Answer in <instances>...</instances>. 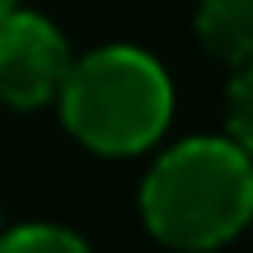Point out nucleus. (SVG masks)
<instances>
[{
    "label": "nucleus",
    "mask_w": 253,
    "mask_h": 253,
    "mask_svg": "<svg viewBox=\"0 0 253 253\" xmlns=\"http://www.w3.org/2000/svg\"><path fill=\"white\" fill-rule=\"evenodd\" d=\"M141 216L169 249H220L253 216L249 150L220 136H192L173 145L141 188Z\"/></svg>",
    "instance_id": "f257e3e1"
},
{
    "label": "nucleus",
    "mask_w": 253,
    "mask_h": 253,
    "mask_svg": "<svg viewBox=\"0 0 253 253\" xmlns=\"http://www.w3.org/2000/svg\"><path fill=\"white\" fill-rule=\"evenodd\" d=\"M56 103L71 136L89 150L136 155L164 136L173 113V89L155 56L136 47H99L71 61Z\"/></svg>",
    "instance_id": "f03ea898"
},
{
    "label": "nucleus",
    "mask_w": 253,
    "mask_h": 253,
    "mask_svg": "<svg viewBox=\"0 0 253 253\" xmlns=\"http://www.w3.org/2000/svg\"><path fill=\"white\" fill-rule=\"evenodd\" d=\"M66 71L71 52L52 19L28 9H9L0 19V99L9 108H38L56 99Z\"/></svg>",
    "instance_id": "7ed1b4c3"
},
{
    "label": "nucleus",
    "mask_w": 253,
    "mask_h": 253,
    "mask_svg": "<svg viewBox=\"0 0 253 253\" xmlns=\"http://www.w3.org/2000/svg\"><path fill=\"white\" fill-rule=\"evenodd\" d=\"M197 38L211 56L230 66H249L253 52V0H202Z\"/></svg>",
    "instance_id": "20e7f679"
},
{
    "label": "nucleus",
    "mask_w": 253,
    "mask_h": 253,
    "mask_svg": "<svg viewBox=\"0 0 253 253\" xmlns=\"http://www.w3.org/2000/svg\"><path fill=\"white\" fill-rule=\"evenodd\" d=\"M0 253H89V249L80 235H71L61 225H24L0 235Z\"/></svg>",
    "instance_id": "39448f33"
},
{
    "label": "nucleus",
    "mask_w": 253,
    "mask_h": 253,
    "mask_svg": "<svg viewBox=\"0 0 253 253\" xmlns=\"http://www.w3.org/2000/svg\"><path fill=\"white\" fill-rule=\"evenodd\" d=\"M249 71L239 66V75H235V84H230V141L235 145H244L249 150V141H253V118H249Z\"/></svg>",
    "instance_id": "423d86ee"
},
{
    "label": "nucleus",
    "mask_w": 253,
    "mask_h": 253,
    "mask_svg": "<svg viewBox=\"0 0 253 253\" xmlns=\"http://www.w3.org/2000/svg\"><path fill=\"white\" fill-rule=\"evenodd\" d=\"M14 5H19V0H0V19H5V14H9Z\"/></svg>",
    "instance_id": "0eeeda50"
}]
</instances>
